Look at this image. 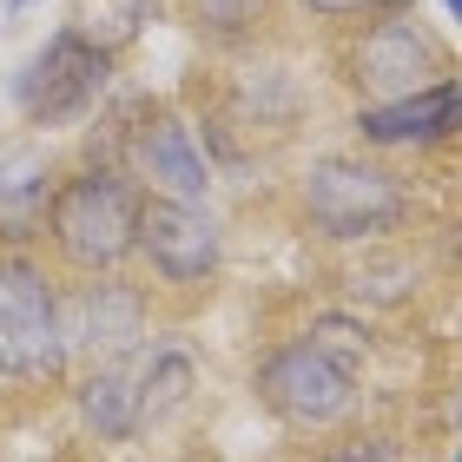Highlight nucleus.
I'll return each instance as SVG.
<instances>
[{
    "mask_svg": "<svg viewBox=\"0 0 462 462\" xmlns=\"http://www.w3.org/2000/svg\"><path fill=\"white\" fill-rule=\"evenodd\" d=\"M133 251L165 284H205L225 258V238H218V218L205 212V205L145 192L139 212H133Z\"/></svg>",
    "mask_w": 462,
    "mask_h": 462,
    "instance_id": "nucleus-7",
    "label": "nucleus"
},
{
    "mask_svg": "<svg viewBox=\"0 0 462 462\" xmlns=\"http://www.w3.org/2000/svg\"><path fill=\"white\" fill-rule=\"evenodd\" d=\"M350 79L376 99H403L416 87H436V79H449V53L443 40H436L423 20L410 14H376L364 33H356L350 47Z\"/></svg>",
    "mask_w": 462,
    "mask_h": 462,
    "instance_id": "nucleus-6",
    "label": "nucleus"
},
{
    "mask_svg": "<svg viewBox=\"0 0 462 462\" xmlns=\"http://www.w3.org/2000/svg\"><path fill=\"white\" fill-rule=\"evenodd\" d=\"M125 165H133V179H145L159 199L205 205V192H212V165H205L192 125L179 113H145L133 133H125Z\"/></svg>",
    "mask_w": 462,
    "mask_h": 462,
    "instance_id": "nucleus-9",
    "label": "nucleus"
},
{
    "mask_svg": "<svg viewBox=\"0 0 462 462\" xmlns=\"http://www.w3.org/2000/svg\"><path fill=\"white\" fill-rule=\"evenodd\" d=\"M47 218V179L20 172V179H0V225H14V238H33V225Z\"/></svg>",
    "mask_w": 462,
    "mask_h": 462,
    "instance_id": "nucleus-15",
    "label": "nucleus"
},
{
    "mask_svg": "<svg viewBox=\"0 0 462 462\" xmlns=\"http://www.w3.org/2000/svg\"><path fill=\"white\" fill-rule=\"evenodd\" d=\"M133 212L139 192L125 185L113 165H79L47 192V225L53 251L79 271H119L133 258Z\"/></svg>",
    "mask_w": 462,
    "mask_h": 462,
    "instance_id": "nucleus-1",
    "label": "nucleus"
},
{
    "mask_svg": "<svg viewBox=\"0 0 462 462\" xmlns=\"http://www.w3.org/2000/svg\"><path fill=\"white\" fill-rule=\"evenodd\" d=\"M304 14H318V20H356V14H376V7H390V0H298Z\"/></svg>",
    "mask_w": 462,
    "mask_h": 462,
    "instance_id": "nucleus-16",
    "label": "nucleus"
},
{
    "mask_svg": "<svg viewBox=\"0 0 462 462\" xmlns=\"http://www.w3.org/2000/svg\"><path fill=\"white\" fill-rule=\"evenodd\" d=\"M139 20H145V0H79L73 7V33L93 40L99 53H119L125 40L139 33Z\"/></svg>",
    "mask_w": 462,
    "mask_h": 462,
    "instance_id": "nucleus-13",
    "label": "nucleus"
},
{
    "mask_svg": "<svg viewBox=\"0 0 462 462\" xmlns=\"http://www.w3.org/2000/svg\"><path fill=\"white\" fill-rule=\"evenodd\" d=\"M258 396L264 410L291 430H324L356 403V364L337 356L324 337H298V344H278L258 364Z\"/></svg>",
    "mask_w": 462,
    "mask_h": 462,
    "instance_id": "nucleus-3",
    "label": "nucleus"
},
{
    "mask_svg": "<svg viewBox=\"0 0 462 462\" xmlns=\"http://www.w3.org/2000/svg\"><path fill=\"white\" fill-rule=\"evenodd\" d=\"M60 337H67V350H87L99 356V364H119L125 350L145 344V291L125 284V278H99L73 291V304H60Z\"/></svg>",
    "mask_w": 462,
    "mask_h": 462,
    "instance_id": "nucleus-8",
    "label": "nucleus"
},
{
    "mask_svg": "<svg viewBox=\"0 0 462 462\" xmlns=\"http://www.w3.org/2000/svg\"><path fill=\"white\" fill-rule=\"evenodd\" d=\"M185 396H192V364H185L179 350H159L152 364L139 370V423H159V416H172Z\"/></svg>",
    "mask_w": 462,
    "mask_h": 462,
    "instance_id": "nucleus-12",
    "label": "nucleus"
},
{
    "mask_svg": "<svg viewBox=\"0 0 462 462\" xmlns=\"http://www.w3.org/2000/svg\"><path fill=\"white\" fill-rule=\"evenodd\" d=\"M113 87V53H99L93 40H79L73 27H60L14 79V99L33 125H67L87 119Z\"/></svg>",
    "mask_w": 462,
    "mask_h": 462,
    "instance_id": "nucleus-5",
    "label": "nucleus"
},
{
    "mask_svg": "<svg viewBox=\"0 0 462 462\" xmlns=\"http://www.w3.org/2000/svg\"><path fill=\"white\" fill-rule=\"evenodd\" d=\"M79 416H87V430H99L106 443H125L139 423V370L125 364H99L87 383H79Z\"/></svg>",
    "mask_w": 462,
    "mask_h": 462,
    "instance_id": "nucleus-11",
    "label": "nucleus"
},
{
    "mask_svg": "<svg viewBox=\"0 0 462 462\" xmlns=\"http://www.w3.org/2000/svg\"><path fill=\"white\" fill-rule=\"evenodd\" d=\"M318 462H390V443H383V436H370V443H344V449H330Z\"/></svg>",
    "mask_w": 462,
    "mask_h": 462,
    "instance_id": "nucleus-17",
    "label": "nucleus"
},
{
    "mask_svg": "<svg viewBox=\"0 0 462 462\" xmlns=\"http://www.w3.org/2000/svg\"><path fill=\"white\" fill-rule=\"evenodd\" d=\"M185 14H192V27L212 33V40H245L271 14V0H185Z\"/></svg>",
    "mask_w": 462,
    "mask_h": 462,
    "instance_id": "nucleus-14",
    "label": "nucleus"
},
{
    "mask_svg": "<svg viewBox=\"0 0 462 462\" xmlns=\"http://www.w3.org/2000/svg\"><path fill=\"white\" fill-rule=\"evenodd\" d=\"M456 125V79H436V87H416L403 99H376V106L356 113V139L364 145H436L449 139Z\"/></svg>",
    "mask_w": 462,
    "mask_h": 462,
    "instance_id": "nucleus-10",
    "label": "nucleus"
},
{
    "mask_svg": "<svg viewBox=\"0 0 462 462\" xmlns=\"http://www.w3.org/2000/svg\"><path fill=\"white\" fill-rule=\"evenodd\" d=\"M443 7H449V14H462V0H443Z\"/></svg>",
    "mask_w": 462,
    "mask_h": 462,
    "instance_id": "nucleus-19",
    "label": "nucleus"
},
{
    "mask_svg": "<svg viewBox=\"0 0 462 462\" xmlns=\"http://www.w3.org/2000/svg\"><path fill=\"white\" fill-rule=\"evenodd\" d=\"M20 7H27V0H7V14H20Z\"/></svg>",
    "mask_w": 462,
    "mask_h": 462,
    "instance_id": "nucleus-18",
    "label": "nucleus"
},
{
    "mask_svg": "<svg viewBox=\"0 0 462 462\" xmlns=\"http://www.w3.org/2000/svg\"><path fill=\"white\" fill-rule=\"evenodd\" d=\"M0 376H27V383L67 376L60 298L33 258H0Z\"/></svg>",
    "mask_w": 462,
    "mask_h": 462,
    "instance_id": "nucleus-4",
    "label": "nucleus"
},
{
    "mask_svg": "<svg viewBox=\"0 0 462 462\" xmlns=\"http://www.w3.org/2000/svg\"><path fill=\"white\" fill-rule=\"evenodd\" d=\"M298 205L310 231H324V238L337 245H356V238H383L410 218V192L396 185V172L370 159H318L298 185Z\"/></svg>",
    "mask_w": 462,
    "mask_h": 462,
    "instance_id": "nucleus-2",
    "label": "nucleus"
}]
</instances>
